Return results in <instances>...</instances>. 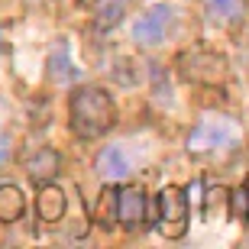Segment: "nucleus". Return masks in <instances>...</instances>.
Wrapping results in <instances>:
<instances>
[{
	"mask_svg": "<svg viewBox=\"0 0 249 249\" xmlns=\"http://www.w3.org/2000/svg\"><path fill=\"white\" fill-rule=\"evenodd\" d=\"M68 123L74 136L97 139L117 123V104L113 94L104 88H78L68 101Z\"/></svg>",
	"mask_w": 249,
	"mask_h": 249,
	"instance_id": "obj_1",
	"label": "nucleus"
},
{
	"mask_svg": "<svg viewBox=\"0 0 249 249\" xmlns=\"http://www.w3.org/2000/svg\"><path fill=\"white\" fill-rule=\"evenodd\" d=\"M243 139V129L236 120L223 113H207L188 136V152H227Z\"/></svg>",
	"mask_w": 249,
	"mask_h": 249,
	"instance_id": "obj_2",
	"label": "nucleus"
},
{
	"mask_svg": "<svg viewBox=\"0 0 249 249\" xmlns=\"http://www.w3.org/2000/svg\"><path fill=\"white\" fill-rule=\"evenodd\" d=\"M156 227L165 240H181L188 233V191H181L178 185H165L156 194Z\"/></svg>",
	"mask_w": 249,
	"mask_h": 249,
	"instance_id": "obj_3",
	"label": "nucleus"
},
{
	"mask_svg": "<svg viewBox=\"0 0 249 249\" xmlns=\"http://www.w3.org/2000/svg\"><path fill=\"white\" fill-rule=\"evenodd\" d=\"M181 74L188 81H201V84H217L227 74V58L217 52H188L181 55Z\"/></svg>",
	"mask_w": 249,
	"mask_h": 249,
	"instance_id": "obj_4",
	"label": "nucleus"
},
{
	"mask_svg": "<svg viewBox=\"0 0 249 249\" xmlns=\"http://www.w3.org/2000/svg\"><path fill=\"white\" fill-rule=\"evenodd\" d=\"M172 23H175L172 7H165V3L149 7L146 13L136 19V26H133V39H136L139 46H159V42L165 39V33L172 29Z\"/></svg>",
	"mask_w": 249,
	"mask_h": 249,
	"instance_id": "obj_5",
	"label": "nucleus"
},
{
	"mask_svg": "<svg viewBox=\"0 0 249 249\" xmlns=\"http://www.w3.org/2000/svg\"><path fill=\"white\" fill-rule=\"evenodd\" d=\"M146 220V194L139 188H117V223L123 230H136Z\"/></svg>",
	"mask_w": 249,
	"mask_h": 249,
	"instance_id": "obj_6",
	"label": "nucleus"
},
{
	"mask_svg": "<svg viewBox=\"0 0 249 249\" xmlns=\"http://www.w3.org/2000/svg\"><path fill=\"white\" fill-rule=\"evenodd\" d=\"M65 211H68L65 191L58 185H52V181H42V188L36 194V217L42 223H58L65 217Z\"/></svg>",
	"mask_w": 249,
	"mask_h": 249,
	"instance_id": "obj_7",
	"label": "nucleus"
},
{
	"mask_svg": "<svg viewBox=\"0 0 249 249\" xmlns=\"http://www.w3.org/2000/svg\"><path fill=\"white\" fill-rule=\"evenodd\" d=\"M97 175H101L104 181H123V178L129 175L126 152H123L120 146H107L101 156H97Z\"/></svg>",
	"mask_w": 249,
	"mask_h": 249,
	"instance_id": "obj_8",
	"label": "nucleus"
},
{
	"mask_svg": "<svg viewBox=\"0 0 249 249\" xmlns=\"http://www.w3.org/2000/svg\"><path fill=\"white\" fill-rule=\"evenodd\" d=\"M58 168H62V156H58L55 149H39L36 156L26 162V172L33 181H52V178L58 175Z\"/></svg>",
	"mask_w": 249,
	"mask_h": 249,
	"instance_id": "obj_9",
	"label": "nucleus"
},
{
	"mask_svg": "<svg viewBox=\"0 0 249 249\" xmlns=\"http://www.w3.org/2000/svg\"><path fill=\"white\" fill-rule=\"evenodd\" d=\"M204 17L217 26H233L243 19V0H204Z\"/></svg>",
	"mask_w": 249,
	"mask_h": 249,
	"instance_id": "obj_10",
	"label": "nucleus"
},
{
	"mask_svg": "<svg viewBox=\"0 0 249 249\" xmlns=\"http://www.w3.org/2000/svg\"><path fill=\"white\" fill-rule=\"evenodd\" d=\"M201 204H204V217H207L211 223H223L227 217H230V191H227L223 185L207 188L204 197H201Z\"/></svg>",
	"mask_w": 249,
	"mask_h": 249,
	"instance_id": "obj_11",
	"label": "nucleus"
},
{
	"mask_svg": "<svg viewBox=\"0 0 249 249\" xmlns=\"http://www.w3.org/2000/svg\"><path fill=\"white\" fill-rule=\"evenodd\" d=\"M26 213V197L17 185H0V223H17Z\"/></svg>",
	"mask_w": 249,
	"mask_h": 249,
	"instance_id": "obj_12",
	"label": "nucleus"
},
{
	"mask_svg": "<svg viewBox=\"0 0 249 249\" xmlns=\"http://www.w3.org/2000/svg\"><path fill=\"white\" fill-rule=\"evenodd\" d=\"M91 3V13H94V23L101 29H110L117 26L123 19V13H126L129 0H88Z\"/></svg>",
	"mask_w": 249,
	"mask_h": 249,
	"instance_id": "obj_13",
	"label": "nucleus"
},
{
	"mask_svg": "<svg viewBox=\"0 0 249 249\" xmlns=\"http://www.w3.org/2000/svg\"><path fill=\"white\" fill-rule=\"evenodd\" d=\"M91 220L101 227H113V220H117V188L113 185H107L97 194V201L91 207Z\"/></svg>",
	"mask_w": 249,
	"mask_h": 249,
	"instance_id": "obj_14",
	"label": "nucleus"
},
{
	"mask_svg": "<svg viewBox=\"0 0 249 249\" xmlns=\"http://www.w3.org/2000/svg\"><path fill=\"white\" fill-rule=\"evenodd\" d=\"M74 68H71V62H68V42H58L55 49H52V55H49V78L52 81H58V84H65V81H71L74 78Z\"/></svg>",
	"mask_w": 249,
	"mask_h": 249,
	"instance_id": "obj_15",
	"label": "nucleus"
},
{
	"mask_svg": "<svg viewBox=\"0 0 249 249\" xmlns=\"http://www.w3.org/2000/svg\"><path fill=\"white\" fill-rule=\"evenodd\" d=\"M10 152H13V142H10V136L7 133H0V165L10 159Z\"/></svg>",
	"mask_w": 249,
	"mask_h": 249,
	"instance_id": "obj_16",
	"label": "nucleus"
},
{
	"mask_svg": "<svg viewBox=\"0 0 249 249\" xmlns=\"http://www.w3.org/2000/svg\"><path fill=\"white\" fill-rule=\"evenodd\" d=\"M246 217H249V188H246Z\"/></svg>",
	"mask_w": 249,
	"mask_h": 249,
	"instance_id": "obj_17",
	"label": "nucleus"
}]
</instances>
